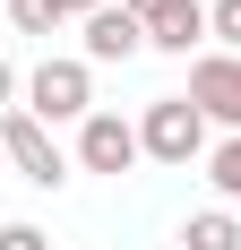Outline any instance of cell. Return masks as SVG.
I'll return each mask as SVG.
<instances>
[{"label": "cell", "mask_w": 241, "mask_h": 250, "mask_svg": "<svg viewBox=\"0 0 241 250\" xmlns=\"http://www.w3.org/2000/svg\"><path fill=\"white\" fill-rule=\"evenodd\" d=\"M138 155L146 164H172V173H190L198 155H207V112L190 95H155L138 112Z\"/></svg>", "instance_id": "6da1fadb"}, {"label": "cell", "mask_w": 241, "mask_h": 250, "mask_svg": "<svg viewBox=\"0 0 241 250\" xmlns=\"http://www.w3.org/2000/svg\"><path fill=\"white\" fill-rule=\"evenodd\" d=\"M26 112H35V121H86V112H95V69H86V61H60V52H52V61H35V78H26Z\"/></svg>", "instance_id": "7a4b0ae2"}, {"label": "cell", "mask_w": 241, "mask_h": 250, "mask_svg": "<svg viewBox=\"0 0 241 250\" xmlns=\"http://www.w3.org/2000/svg\"><path fill=\"white\" fill-rule=\"evenodd\" d=\"M0 155L35 181V190H60V181H69V147H60V138L26 112V104H18V112H0Z\"/></svg>", "instance_id": "3957f363"}, {"label": "cell", "mask_w": 241, "mask_h": 250, "mask_svg": "<svg viewBox=\"0 0 241 250\" xmlns=\"http://www.w3.org/2000/svg\"><path fill=\"white\" fill-rule=\"evenodd\" d=\"M190 104L207 112V129L241 138V52H198L190 61Z\"/></svg>", "instance_id": "277c9868"}, {"label": "cell", "mask_w": 241, "mask_h": 250, "mask_svg": "<svg viewBox=\"0 0 241 250\" xmlns=\"http://www.w3.org/2000/svg\"><path fill=\"white\" fill-rule=\"evenodd\" d=\"M78 164H86V173H129V164H138V121H120V112H86V121H78Z\"/></svg>", "instance_id": "5b68a950"}, {"label": "cell", "mask_w": 241, "mask_h": 250, "mask_svg": "<svg viewBox=\"0 0 241 250\" xmlns=\"http://www.w3.org/2000/svg\"><path fill=\"white\" fill-rule=\"evenodd\" d=\"M78 43H86V52H78L86 69H103V61H138V52H146V18H129V9L112 0V9H95V18H78Z\"/></svg>", "instance_id": "8992f818"}, {"label": "cell", "mask_w": 241, "mask_h": 250, "mask_svg": "<svg viewBox=\"0 0 241 250\" xmlns=\"http://www.w3.org/2000/svg\"><path fill=\"white\" fill-rule=\"evenodd\" d=\"M207 43V0H164L155 18H146V52H172V61H190Z\"/></svg>", "instance_id": "52a82bcc"}, {"label": "cell", "mask_w": 241, "mask_h": 250, "mask_svg": "<svg viewBox=\"0 0 241 250\" xmlns=\"http://www.w3.org/2000/svg\"><path fill=\"white\" fill-rule=\"evenodd\" d=\"M181 250H241V216L233 207H198L181 225Z\"/></svg>", "instance_id": "ba28073f"}, {"label": "cell", "mask_w": 241, "mask_h": 250, "mask_svg": "<svg viewBox=\"0 0 241 250\" xmlns=\"http://www.w3.org/2000/svg\"><path fill=\"white\" fill-rule=\"evenodd\" d=\"M207 181H216L224 207H241V138H216L207 147Z\"/></svg>", "instance_id": "9c48e42d"}, {"label": "cell", "mask_w": 241, "mask_h": 250, "mask_svg": "<svg viewBox=\"0 0 241 250\" xmlns=\"http://www.w3.org/2000/svg\"><path fill=\"white\" fill-rule=\"evenodd\" d=\"M9 26H18V35H60L69 9H60V0H9Z\"/></svg>", "instance_id": "30bf717a"}, {"label": "cell", "mask_w": 241, "mask_h": 250, "mask_svg": "<svg viewBox=\"0 0 241 250\" xmlns=\"http://www.w3.org/2000/svg\"><path fill=\"white\" fill-rule=\"evenodd\" d=\"M207 35L216 52H241V0H207Z\"/></svg>", "instance_id": "8fae6325"}, {"label": "cell", "mask_w": 241, "mask_h": 250, "mask_svg": "<svg viewBox=\"0 0 241 250\" xmlns=\"http://www.w3.org/2000/svg\"><path fill=\"white\" fill-rule=\"evenodd\" d=\"M0 250H52L43 225H0Z\"/></svg>", "instance_id": "7c38bea8"}, {"label": "cell", "mask_w": 241, "mask_h": 250, "mask_svg": "<svg viewBox=\"0 0 241 250\" xmlns=\"http://www.w3.org/2000/svg\"><path fill=\"white\" fill-rule=\"evenodd\" d=\"M0 112H18V69L0 61Z\"/></svg>", "instance_id": "4fadbf2b"}, {"label": "cell", "mask_w": 241, "mask_h": 250, "mask_svg": "<svg viewBox=\"0 0 241 250\" xmlns=\"http://www.w3.org/2000/svg\"><path fill=\"white\" fill-rule=\"evenodd\" d=\"M60 9H69V18H95V9H112V0H60Z\"/></svg>", "instance_id": "5bb4252c"}, {"label": "cell", "mask_w": 241, "mask_h": 250, "mask_svg": "<svg viewBox=\"0 0 241 250\" xmlns=\"http://www.w3.org/2000/svg\"><path fill=\"white\" fill-rule=\"evenodd\" d=\"M120 9H129V18H155V9H164V0H120Z\"/></svg>", "instance_id": "9a60e30c"}, {"label": "cell", "mask_w": 241, "mask_h": 250, "mask_svg": "<svg viewBox=\"0 0 241 250\" xmlns=\"http://www.w3.org/2000/svg\"><path fill=\"white\" fill-rule=\"evenodd\" d=\"M0 173H9V155H0Z\"/></svg>", "instance_id": "2e32d148"}, {"label": "cell", "mask_w": 241, "mask_h": 250, "mask_svg": "<svg viewBox=\"0 0 241 250\" xmlns=\"http://www.w3.org/2000/svg\"><path fill=\"white\" fill-rule=\"evenodd\" d=\"M0 9H9V0H0Z\"/></svg>", "instance_id": "e0dca14e"}]
</instances>
